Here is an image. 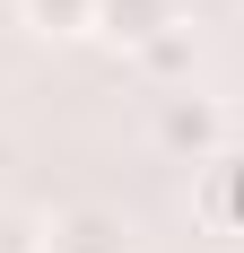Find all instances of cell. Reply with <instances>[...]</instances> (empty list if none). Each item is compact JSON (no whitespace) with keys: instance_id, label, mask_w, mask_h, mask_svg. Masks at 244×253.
<instances>
[{"instance_id":"obj_1","label":"cell","mask_w":244,"mask_h":253,"mask_svg":"<svg viewBox=\"0 0 244 253\" xmlns=\"http://www.w3.org/2000/svg\"><path fill=\"white\" fill-rule=\"evenodd\" d=\"M174 0H96V35H114V44H157V35H174Z\"/></svg>"},{"instance_id":"obj_2","label":"cell","mask_w":244,"mask_h":253,"mask_svg":"<svg viewBox=\"0 0 244 253\" xmlns=\"http://www.w3.org/2000/svg\"><path fill=\"white\" fill-rule=\"evenodd\" d=\"M131 236H122V218H105V210H70V218H52V253H122Z\"/></svg>"},{"instance_id":"obj_3","label":"cell","mask_w":244,"mask_h":253,"mask_svg":"<svg viewBox=\"0 0 244 253\" xmlns=\"http://www.w3.org/2000/svg\"><path fill=\"white\" fill-rule=\"evenodd\" d=\"M157 131H166V149H218V105H201V96H166V123H157Z\"/></svg>"},{"instance_id":"obj_4","label":"cell","mask_w":244,"mask_h":253,"mask_svg":"<svg viewBox=\"0 0 244 253\" xmlns=\"http://www.w3.org/2000/svg\"><path fill=\"white\" fill-rule=\"evenodd\" d=\"M26 26H44V35H87V26H96V0H26Z\"/></svg>"},{"instance_id":"obj_5","label":"cell","mask_w":244,"mask_h":253,"mask_svg":"<svg viewBox=\"0 0 244 253\" xmlns=\"http://www.w3.org/2000/svg\"><path fill=\"white\" fill-rule=\"evenodd\" d=\"M140 52H148V70H157V79H174L183 61H192V44H183V26H174V35H157V44H140Z\"/></svg>"}]
</instances>
